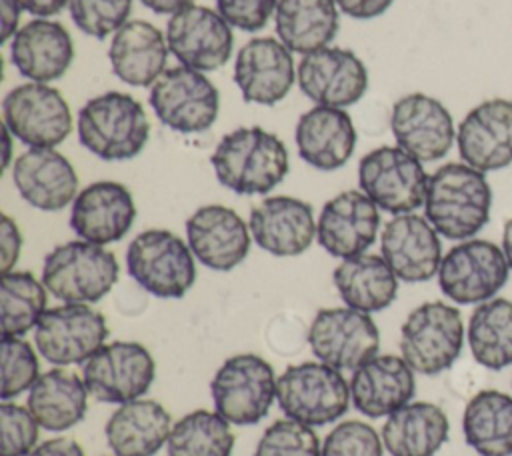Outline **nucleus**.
Masks as SVG:
<instances>
[{
	"instance_id": "obj_47",
	"label": "nucleus",
	"mask_w": 512,
	"mask_h": 456,
	"mask_svg": "<svg viewBox=\"0 0 512 456\" xmlns=\"http://www.w3.org/2000/svg\"><path fill=\"white\" fill-rule=\"evenodd\" d=\"M394 0H336V6L350 18L370 20L384 14Z\"/></svg>"
},
{
	"instance_id": "obj_42",
	"label": "nucleus",
	"mask_w": 512,
	"mask_h": 456,
	"mask_svg": "<svg viewBox=\"0 0 512 456\" xmlns=\"http://www.w3.org/2000/svg\"><path fill=\"white\" fill-rule=\"evenodd\" d=\"M68 8L84 34L104 40L126 24L132 0H68Z\"/></svg>"
},
{
	"instance_id": "obj_39",
	"label": "nucleus",
	"mask_w": 512,
	"mask_h": 456,
	"mask_svg": "<svg viewBox=\"0 0 512 456\" xmlns=\"http://www.w3.org/2000/svg\"><path fill=\"white\" fill-rule=\"evenodd\" d=\"M46 286L32 272L10 270L0 280L2 336H24L46 312Z\"/></svg>"
},
{
	"instance_id": "obj_35",
	"label": "nucleus",
	"mask_w": 512,
	"mask_h": 456,
	"mask_svg": "<svg viewBox=\"0 0 512 456\" xmlns=\"http://www.w3.org/2000/svg\"><path fill=\"white\" fill-rule=\"evenodd\" d=\"M274 26L290 52L304 56L326 48L340 26L336 0H278Z\"/></svg>"
},
{
	"instance_id": "obj_50",
	"label": "nucleus",
	"mask_w": 512,
	"mask_h": 456,
	"mask_svg": "<svg viewBox=\"0 0 512 456\" xmlns=\"http://www.w3.org/2000/svg\"><path fill=\"white\" fill-rule=\"evenodd\" d=\"M18 6L34 16L40 18H48L54 16L58 12L64 10V6L68 4V0H16Z\"/></svg>"
},
{
	"instance_id": "obj_48",
	"label": "nucleus",
	"mask_w": 512,
	"mask_h": 456,
	"mask_svg": "<svg viewBox=\"0 0 512 456\" xmlns=\"http://www.w3.org/2000/svg\"><path fill=\"white\" fill-rule=\"evenodd\" d=\"M28 456H84V450L76 440L58 436L38 444Z\"/></svg>"
},
{
	"instance_id": "obj_18",
	"label": "nucleus",
	"mask_w": 512,
	"mask_h": 456,
	"mask_svg": "<svg viewBox=\"0 0 512 456\" xmlns=\"http://www.w3.org/2000/svg\"><path fill=\"white\" fill-rule=\"evenodd\" d=\"M390 128L398 146L420 162L444 158L456 140L448 108L422 92L406 94L394 102Z\"/></svg>"
},
{
	"instance_id": "obj_9",
	"label": "nucleus",
	"mask_w": 512,
	"mask_h": 456,
	"mask_svg": "<svg viewBox=\"0 0 512 456\" xmlns=\"http://www.w3.org/2000/svg\"><path fill=\"white\" fill-rule=\"evenodd\" d=\"M508 274L510 266L502 246L468 238L442 256L438 286L456 304H482L502 290Z\"/></svg>"
},
{
	"instance_id": "obj_37",
	"label": "nucleus",
	"mask_w": 512,
	"mask_h": 456,
	"mask_svg": "<svg viewBox=\"0 0 512 456\" xmlns=\"http://www.w3.org/2000/svg\"><path fill=\"white\" fill-rule=\"evenodd\" d=\"M466 338L474 360L488 370L512 364V300L490 298L474 308Z\"/></svg>"
},
{
	"instance_id": "obj_30",
	"label": "nucleus",
	"mask_w": 512,
	"mask_h": 456,
	"mask_svg": "<svg viewBox=\"0 0 512 456\" xmlns=\"http://www.w3.org/2000/svg\"><path fill=\"white\" fill-rule=\"evenodd\" d=\"M166 36L146 20H130L118 28L108 48L112 74L124 84L152 86L164 72L168 58Z\"/></svg>"
},
{
	"instance_id": "obj_51",
	"label": "nucleus",
	"mask_w": 512,
	"mask_h": 456,
	"mask_svg": "<svg viewBox=\"0 0 512 456\" xmlns=\"http://www.w3.org/2000/svg\"><path fill=\"white\" fill-rule=\"evenodd\" d=\"M148 10L156 14H176L182 8L190 6L194 0H140Z\"/></svg>"
},
{
	"instance_id": "obj_16",
	"label": "nucleus",
	"mask_w": 512,
	"mask_h": 456,
	"mask_svg": "<svg viewBox=\"0 0 512 456\" xmlns=\"http://www.w3.org/2000/svg\"><path fill=\"white\" fill-rule=\"evenodd\" d=\"M166 42L172 56L198 72L224 66L232 54L234 36L218 10L190 4L172 14L166 24Z\"/></svg>"
},
{
	"instance_id": "obj_25",
	"label": "nucleus",
	"mask_w": 512,
	"mask_h": 456,
	"mask_svg": "<svg viewBox=\"0 0 512 456\" xmlns=\"http://www.w3.org/2000/svg\"><path fill=\"white\" fill-rule=\"evenodd\" d=\"M252 240L272 256H298L316 236L314 210L294 196H268L250 210Z\"/></svg>"
},
{
	"instance_id": "obj_52",
	"label": "nucleus",
	"mask_w": 512,
	"mask_h": 456,
	"mask_svg": "<svg viewBox=\"0 0 512 456\" xmlns=\"http://www.w3.org/2000/svg\"><path fill=\"white\" fill-rule=\"evenodd\" d=\"M502 250H504L508 266L512 270V218H508L502 228Z\"/></svg>"
},
{
	"instance_id": "obj_38",
	"label": "nucleus",
	"mask_w": 512,
	"mask_h": 456,
	"mask_svg": "<svg viewBox=\"0 0 512 456\" xmlns=\"http://www.w3.org/2000/svg\"><path fill=\"white\" fill-rule=\"evenodd\" d=\"M234 432L230 422L216 410H192L172 424L168 456H230Z\"/></svg>"
},
{
	"instance_id": "obj_44",
	"label": "nucleus",
	"mask_w": 512,
	"mask_h": 456,
	"mask_svg": "<svg viewBox=\"0 0 512 456\" xmlns=\"http://www.w3.org/2000/svg\"><path fill=\"white\" fill-rule=\"evenodd\" d=\"M2 450L0 456H28L38 442V420L28 406L2 400L0 404Z\"/></svg>"
},
{
	"instance_id": "obj_29",
	"label": "nucleus",
	"mask_w": 512,
	"mask_h": 456,
	"mask_svg": "<svg viewBox=\"0 0 512 456\" xmlns=\"http://www.w3.org/2000/svg\"><path fill=\"white\" fill-rule=\"evenodd\" d=\"M294 140L306 164L330 172L350 160L356 148V128L346 110L316 104L298 118Z\"/></svg>"
},
{
	"instance_id": "obj_23",
	"label": "nucleus",
	"mask_w": 512,
	"mask_h": 456,
	"mask_svg": "<svg viewBox=\"0 0 512 456\" xmlns=\"http://www.w3.org/2000/svg\"><path fill=\"white\" fill-rule=\"evenodd\" d=\"M294 78L292 52L276 38H252L236 54L234 82L250 104L272 106L284 100Z\"/></svg>"
},
{
	"instance_id": "obj_5",
	"label": "nucleus",
	"mask_w": 512,
	"mask_h": 456,
	"mask_svg": "<svg viewBox=\"0 0 512 456\" xmlns=\"http://www.w3.org/2000/svg\"><path fill=\"white\" fill-rule=\"evenodd\" d=\"M276 400L288 418L308 426H326L346 414L350 382L340 370L308 360L288 366L278 376Z\"/></svg>"
},
{
	"instance_id": "obj_8",
	"label": "nucleus",
	"mask_w": 512,
	"mask_h": 456,
	"mask_svg": "<svg viewBox=\"0 0 512 456\" xmlns=\"http://www.w3.org/2000/svg\"><path fill=\"white\" fill-rule=\"evenodd\" d=\"M278 376L258 354H234L226 358L210 380L214 410L230 424H258L276 400Z\"/></svg>"
},
{
	"instance_id": "obj_41",
	"label": "nucleus",
	"mask_w": 512,
	"mask_h": 456,
	"mask_svg": "<svg viewBox=\"0 0 512 456\" xmlns=\"http://www.w3.org/2000/svg\"><path fill=\"white\" fill-rule=\"evenodd\" d=\"M40 376L38 354L22 336H2L0 398L10 400L30 390Z\"/></svg>"
},
{
	"instance_id": "obj_26",
	"label": "nucleus",
	"mask_w": 512,
	"mask_h": 456,
	"mask_svg": "<svg viewBox=\"0 0 512 456\" xmlns=\"http://www.w3.org/2000/svg\"><path fill=\"white\" fill-rule=\"evenodd\" d=\"M18 194L34 208L58 212L78 196V176L70 160L54 148H28L12 164Z\"/></svg>"
},
{
	"instance_id": "obj_17",
	"label": "nucleus",
	"mask_w": 512,
	"mask_h": 456,
	"mask_svg": "<svg viewBox=\"0 0 512 456\" xmlns=\"http://www.w3.org/2000/svg\"><path fill=\"white\" fill-rule=\"evenodd\" d=\"M298 86L320 106L346 108L356 104L368 90L364 62L346 48H320L304 54L296 70Z\"/></svg>"
},
{
	"instance_id": "obj_19",
	"label": "nucleus",
	"mask_w": 512,
	"mask_h": 456,
	"mask_svg": "<svg viewBox=\"0 0 512 456\" xmlns=\"http://www.w3.org/2000/svg\"><path fill=\"white\" fill-rule=\"evenodd\" d=\"M456 146L462 162L494 172L512 164V100L490 98L474 106L458 124Z\"/></svg>"
},
{
	"instance_id": "obj_1",
	"label": "nucleus",
	"mask_w": 512,
	"mask_h": 456,
	"mask_svg": "<svg viewBox=\"0 0 512 456\" xmlns=\"http://www.w3.org/2000/svg\"><path fill=\"white\" fill-rule=\"evenodd\" d=\"M492 188L484 172L448 162L428 176L424 216L448 240L474 238L490 220Z\"/></svg>"
},
{
	"instance_id": "obj_53",
	"label": "nucleus",
	"mask_w": 512,
	"mask_h": 456,
	"mask_svg": "<svg viewBox=\"0 0 512 456\" xmlns=\"http://www.w3.org/2000/svg\"><path fill=\"white\" fill-rule=\"evenodd\" d=\"M2 134H4V156H2V168L6 170V168H8V164H10V158H12V154H10V148H12L10 136H12V132L2 124Z\"/></svg>"
},
{
	"instance_id": "obj_7",
	"label": "nucleus",
	"mask_w": 512,
	"mask_h": 456,
	"mask_svg": "<svg viewBox=\"0 0 512 456\" xmlns=\"http://www.w3.org/2000/svg\"><path fill=\"white\" fill-rule=\"evenodd\" d=\"M464 346V322L456 306L434 300L416 306L400 328V356L424 376L448 370Z\"/></svg>"
},
{
	"instance_id": "obj_14",
	"label": "nucleus",
	"mask_w": 512,
	"mask_h": 456,
	"mask_svg": "<svg viewBox=\"0 0 512 456\" xmlns=\"http://www.w3.org/2000/svg\"><path fill=\"white\" fill-rule=\"evenodd\" d=\"M308 344L320 362L340 372L356 370L378 354L380 332L366 312L350 306L322 308L308 328Z\"/></svg>"
},
{
	"instance_id": "obj_15",
	"label": "nucleus",
	"mask_w": 512,
	"mask_h": 456,
	"mask_svg": "<svg viewBox=\"0 0 512 456\" xmlns=\"http://www.w3.org/2000/svg\"><path fill=\"white\" fill-rule=\"evenodd\" d=\"M108 338L106 318L88 304L46 308L34 328V344L54 366L84 364Z\"/></svg>"
},
{
	"instance_id": "obj_22",
	"label": "nucleus",
	"mask_w": 512,
	"mask_h": 456,
	"mask_svg": "<svg viewBox=\"0 0 512 456\" xmlns=\"http://www.w3.org/2000/svg\"><path fill=\"white\" fill-rule=\"evenodd\" d=\"M250 228L240 214L222 204L200 206L186 220V240L206 268L228 272L236 268L250 250Z\"/></svg>"
},
{
	"instance_id": "obj_32",
	"label": "nucleus",
	"mask_w": 512,
	"mask_h": 456,
	"mask_svg": "<svg viewBox=\"0 0 512 456\" xmlns=\"http://www.w3.org/2000/svg\"><path fill=\"white\" fill-rule=\"evenodd\" d=\"M446 412L432 402H408L382 426V442L390 456H434L448 440Z\"/></svg>"
},
{
	"instance_id": "obj_54",
	"label": "nucleus",
	"mask_w": 512,
	"mask_h": 456,
	"mask_svg": "<svg viewBox=\"0 0 512 456\" xmlns=\"http://www.w3.org/2000/svg\"><path fill=\"white\" fill-rule=\"evenodd\" d=\"M114 456H116V454H114Z\"/></svg>"
},
{
	"instance_id": "obj_20",
	"label": "nucleus",
	"mask_w": 512,
	"mask_h": 456,
	"mask_svg": "<svg viewBox=\"0 0 512 456\" xmlns=\"http://www.w3.org/2000/svg\"><path fill=\"white\" fill-rule=\"evenodd\" d=\"M380 228L378 206L362 190H344L330 198L316 222L318 244L334 258L364 254Z\"/></svg>"
},
{
	"instance_id": "obj_34",
	"label": "nucleus",
	"mask_w": 512,
	"mask_h": 456,
	"mask_svg": "<svg viewBox=\"0 0 512 456\" xmlns=\"http://www.w3.org/2000/svg\"><path fill=\"white\" fill-rule=\"evenodd\" d=\"M342 302L360 312H380L398 294V278L382 256L358 254L344 258L332 272Z\"/></svg>"
},
{
	"instance_id": "obj_31",
	"label": "nucleus",
	"mask_w": 512,
	"mask_h": 456,
	"mask_svg": "<svg viewBox=\"0 0 512 456\" xmlns=\"http://www.w3.org/2000/svg\"><path fill=\"white\" fill-rule=\"evenodd\" d=\"M170 430V412L148 398L120 404L104 426L106 442L116 456H154L168 442Z\"/></svg>"
},
{
	"instance_id": "obj_27",
	"label": "nucleus",
	"mask_w": 512,
	"mask_h": 456,
	"mask_svg": "<svg viewBox=\"0 0 512 456\" xmlns=\"http://www.w3.org/2000/svg\"><path fill=\"white\" fill-rule=\"evenodd\" d=\"M414 392V370L402 356L376 354L352 370L350 400L368 418L390 416L408 404Z\"/></svg>"
},
{
	"instance_id": "obj_46",
	"label": "nucleus",
	"mask_w": 512,
	"mask_h": 456,
	"mask_svg": "<svg viewBox=\"0 0 512 456\" xmlns=\"http://www.w3.org/2000/svg\"><path fill=\"white\" fill-rule=\"evenodd\" d=\"M20 248H22V234L18 224L8 216L2 214L0 218V268L2 274L10 272L14 264L20 258Z\"/></svg>"
},
{
	"instance_id": "obj_49",
	"label": "nucleus",
	"mask_w": 512,
	"mask_h": 456,
	"mask_svg": "<svg viewBox=\"0 0 512 456\" xmlns=\"http://www.w3.org/2000/svg\"><path fill=\"white\" fill-rule=\"evenodd\" d=\"M2 4V42L6 44L14 34L20 30L18 20H20V6L16 0H0Z\"/></svg>"
},
{
	"instance_id": "obj_12",
	"label": "nucleus",
	"mask_w": 512,
	"mask_h": 456,
	"mask_svg": "<svg viewBox=\"0 0 512 456\" xmlns=\"http://www.w3.org/2000/svg\"><path fill=\"white\" fill-rule=\"evenodd\" d=\"M156 376L150 350L140 342L116 340L104 344L82 366L90 396L104 404H126L148 392Z\"/></svg>"
},
{
	"instance_id": "obj_36",
	"label": "nucleus",
	"mask_w": 512,
	"mask_h": 456,
	"mask_svg": "<svg viewBox=\"0 0 512 456\" xmlns=\"http://www.w3.org/2000/svg\"><path fill=\"white\" fill-rule=\"evenodd\" d=\"M462 432L480 456H512V396L500 390L476 392L464 408Z\"/></svg>"
},
{
	"instance_id": "obj_33",
	"label": "nucleus",
	"mask_w": 512,
	"mask_h": 456,
	"mask_svg": "<svg viewBox=\"0 0 512 456\" xmlns=\"http://www.w3.org/2000/svg\"><path fill=\"white\" fill-rule=\"evenodd\" d=\"M88 394L82 376L58 366L38 376L28 390L26 406L42 428L62 432L84 420Z\"/></svg>"
},
{
	"instance_id": "obj_24",
	"label": "nucleus",
	"mask_w": 512,
	"mask_h": 456,
	"mask_svg": "<svg viewBox=\"0 0 512 456\" xmlns=\"http://www.w3.org/2000/svg\"><path fill=\"white\" fill-rule=\"evenodd\" d=\"M136 218L130 190L114 180H98L78 192L70 210V228L92 244L118 242Z\"/></svg>"
},
{
	"instance_id": "obj_4",
	"label": "nucleus",
	"mask_w": 512,
	"mask_h": 456,
	"mask_svg": "<svg viewBox=\"0 0 512 456\" xmlns=\"http://www.w3.org/2000/svg\"><path fill=\"white\" fill-rule=\"evenodd\" d=\"M116 256L100 244L70 240L52 248L42 264L46 290L64 304H92L116 284Z\"/></svg>"
},
{
	"instance_id": "obj_43",
	"label": "nucleus",
	"mask_w": 512,
	"mask_h": 456,
	"mask_svg": "<svg viewBox=\"0 0 512 456\" xmlns=\"http://www.w3.org/2000/svg\"><path fill=\"white\" fill-rule=\"evenodd\" d=\"M382 452V436L370 424L344 420L326 434L320 456H382Z\"/></svg>"
},
{
	"instance_id": "obj_6",
	"label": "nucleus",
	"mask_w": 512,
	"mask_h": 456,
	"mask_svg": "<svg viewBox=\"0 0 512 456\" xmlns=\"http://www.w3.org/2000/svg\"><path fill=\"white\" fill-rule=\"evenodd\" d=\"M194 254L170 230L150 228L132 238L126 250L128 276L158 298H182L196 280Z\"/></svg>"
},
{
	"instance_id": "obj_21",
	"label": "nucleus",
	"mask_w": 512,
	"mask_h": 456,
	"mask_svg": "<svg viewBox=\"0 0 512 456\" xmlns=\"http://www.w3.org/2000/svg\"><path fill=\"white\" fill-rule=\"evenodd\" d=\"M380 252L402 282H426L438 274L442 244L426 216H392L380 234Z\"/></svg>"
},
{
	"instance_id": "obj_13",
	"label": "nucleus",
	"mask_w": 512,
	"mask_h": 456,
	"mask_svg": "<svg viewBox=\"0 0 512 456\" xmlns=\"http://www.w3.org/2000/svg\"><path fill=\"white\" fill-rule=\"evenodd\" d=\"M4 126L30 148H54L72 130V112L60 90L26 82L12 88L2 100Z\"/></svg>"
},
{
	"instance_id": "obj_40",
	"label": "nucleus",
	"mask_w": 512,
	"mask_h": 456,
	"mask_svg": "<svg viewBox=\"0 0 512 456\" xmlns=\"http://www.w3.org/2000/svg\"><path fill=\"white\" fill-rule=\"evenodd\" d=\"M320 440L312 426L292 418L274 420L260 436L254 456H320Z\"/></svg>"
},
{
	"instance_id": "obj_10",
	"label": "nucleus",
	"mask_w": 512,
	"mask_h": 456,
	"mask_svg": "<svg viewBox=\"0 0 512 456\" xmlns=\"http://www.w3.org/2000/svg\"><path fill=\"white\" fill-rule=\"evenodd\" d=\"M358 184L378 208L396 216L424 206L428 174L422 162L400 146H380L362 156Z\"/></svg>"
},
{
	"instance_id": "obj_45",
	"label": "nucleus",
	"mask_w": 512,
	"mask_h": 456,
	"mask_svg": "<svg viewBox=\"0 0 512 456\" xmlns=\"http://www.w3.org/2000/svg\"><path fill=\"white\" fill-rule=\"evenodd\" d=\"M218 14L244 32L262 30L276 12L278 0H214Z\"/></svg>"
},
{
	"instance_id": "obj_28",
	"label": "nucleus",
	"mask_w": 512,
	"mask_h": 456,
	"mask_svg": "<svg viewBox=\"0 0 512 456\" xmlns=\"http://www.w3.org/2000/svg\"><path fill=\"white\" fill-rule=\"evenodd\" d=\"M14 68L30 82L48 84L66 74L74 60L70 32L54 20H30L10 42Z\"/></svg>"
},
{
	"instance_id": "obj_11",
	"label": "nucleus",
	"mask_w": 512,
	"mask_h": 456,
	"mask_svg": "<svg viewBox=\"0 0 512 456\" xmlns=\"http://www.w3.org/2000/svg\"><path fill=\"white\" fill-rule=\"evenodd\" d=\"M148 100L156 118L182 134L208 130L220 110L216 86L202 72L188 66L164 70L152 84Z\"/></svg>"
},
{
	"instance_id": "obj_3",
	"label": "nucleus",
	"mask_w": 512,
	"mask_h": 456,
	"mask_svg": "<svg viewBox=\"0 0 512 456\" xmlns=\"http://www.w3.org/2000/svg\"><path fill=\"white\" fill-rule=\"evenodd\" d=\"M78 140L102 160L138 156L150 136L142 104L124 92H104L90 98L78 112Z\"/></svg>"
},
{
	"instance_id": "obj_2",
	"label": "nucleus",
	"mask_w": 512,
	"mask_h": 456,
	"mask_svg": "<svg viewBox=\"0 0 512 456\" xmlns=\"http://www.w3.org/2000/svg\"><path fill=\"white\" fill-rule=\"evenodd\" d=\"M210 164L224 188L244 196L270 192L290 168L284 142L260 126L228 132L214 148Z\"/></svg>"
}]
</instances>
